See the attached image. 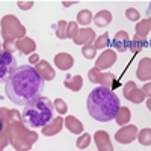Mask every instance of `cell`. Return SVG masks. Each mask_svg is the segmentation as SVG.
I'll return each mask as SVG.
<instances>
[{"instance_id":"52a82bcc","label":"cell","mask_w":151,"mask_h":151,"mask_svg":"<svg viewBox=\"0 0 151 151\" xmlns=\"http://www.w3.org/2000/svg\"><path fill=\"white\" fill-rule=\"evenodd\" d=\"M122 94L125 97V100H129L130 103H134V104H141L145 101V94L141 88H137V85L134 82H127L124 86H122Z\"/></svg>"},{"instance_id":"f546056e","label":"cell","mask_w":151,"mask_h":151,"mask_svg":"<svg viewBox=\"0 0 151 151\" xmlns=\"http://www.w3.org/2000/svg\"><path fill=\"white\" fill-rule=\"evenodd\" d=\"M109 42H110L109 33L106 32V33H103V35L97 36V40H95V42H94V47H95L97 50H106L107 45H109Z\"/></svg>"},{"instance_id":"603a6c76","label":"cell","mask_w":151,"mask_h":151,"mask_svg":"<svg viewBox=\"0 0 151 151\" xmlns=\"http://www.w3.org/2000/svg\"><path fill=\"white\" fill-rule=\"evenodd\" d=\"M145 45H147V38H142V36L134 33V36L132 38V41H130V48L129 50L132 53L137 55L139 52H142V48H145Z\"/></svg>"},{"instance_id":"83f0119b","label":"cell","mask_w":151,"mask_h":151,"mask_svg":"<svg viewBox=\"0 0 151 151\" xmlns=\"http://www.w3.org/2000/svg\"><path fill=\"white\" fill-rule=\"evenodd\" d=\"M137 142L144 147H150L151 145V129H142L137 133Z\"/></svg>"},{"instance_id":"ab89813d","label":"cell","mask_w":151,"mask_h":151,"mask_svg":"<svg viewBox=\"0 0 151 151\" xmlns=\"http://www.w3.org/2000/svg\"><path fill=\"white\" fill-rule=\"evenodd\" d=\"M40 60H41V59H40V56H38L36 53H33V55H30V56H29V64H30V65H33V67H35Z\"/></svg>"},{"instance_id":"5bb4252c","label":"cell","mask_w":151,"mask_h":151,"mask_svg":"<svg viewBox=\"0 0 151 151\" xmlns=\"http://www.w3.org/2000/svg\"><path fill=\"white\" fill-rule=\"evenodd\" d=\"M136 77L141 82H151V58H142L136 68Z\"/></svg>"},{"instance_id":"f1b7e54d","label":"cell","mask_w":151,"mask_h":151,"mask_svg":"<svg viewBox=\"0 0 151 151\" xmlns=\"http://www.w3.org/2000/svg\"><path fill=\"white\" fill-rule=\"evenodd\" d=\"M88 79H89L91 83H98L101 85V80H103V71H100L98 68H91L88 71Z\"/></svg>"},{"instance_id":"9a60e30c","label":"cell","mask_w":151,"mask_h":151,"mask_svg":"<svg viewBox=\"0 0 151 151\" xmlns=\"http://www.w3.org/2000/svg\"><path fill=\"white\" fill-rule=\"evenodd\" d=\"M35 70L38 71V74L41 76V79H42L44 82H50V80H53V79L56 77L55 68L50 65L47 60H42V59H41V60L35 65Z\"/></svg>"},{"instance_id":"e575fe53","label":"cell","mask_w":151,"mask_h":151,"mask_svg":"<svg viewBox=\"0 0 151 151\" xmlns=\"http://www.w3.org/2000/svg\"><path fill=\"white\" fill-rule=\"evenodd\" d=\"M125 17H127L129 21H137V23H139L141 14H139V11H137V9H134V8H129L127 11H125Z\"/></svg>"},{"instance_id":"3957f363","label":"cell","mask_w":151,"mask_h":151,"mask_svg":"<svg viewBox=\"0 0 151 151\" xmlns=\"http://www.w3.org/2000/svg\"><path fill=\"white\" fill-rule=\"evenodd\" d=\"M55 118V106L50 98L40 95L27 104H24L21 112V121L27 127H45V125Z\"/></svg>"},{"instance_id":"7c38bea8","label":"cell","mask_w":151,"mask_h":151,"mask_svg":"<svg viewBox=\"0 0 151 151\" xmlns=\"http://www.w3.org/2000/svg\"><path fill=\"white\" fill-rule=\"evenodd\" d=\"M130 36L129 33L125 32V30H118L115 33V36H113V47H115V50H118L119 53H124V52H127V50L130 48Z\"/></svg>"},{"instance_id":"d590c367","label":"cell","mask_w":151,"mask_h":151,"mask_svg":"<svg viewBox=\"0 0 151 151\" xmlns=\"http://www.w3.org/2000/svg\"><path fill=\"white\" fill-rule=\"evenodd\" d=\"M2 50L5 53H9L12 55L14 52H17V41H6L2 44Z\"/></svg>"},{"instance_id":"277c9868","label":"cell","mask_w":151,"mask_h":151,"mask_svg":"<svg viewBox=\"0 0 151 151\" xmlns=\"http://www.w3.org/2000/svg\"><path fill=\"white\" fill-rule=\"evenodd\" d=\"M9 144L15 148V151H30L33 144L38 141V133L33 129H29L23 121H14L5 127Z\"/></svg>"},{"instance_id":"ba28073f","label":"cell","mask_w":151,"mask_h":151,"mask_svg":"<svg viewBox=\"0 0 151 151\" xmlns=\"http://www.w3.org/2000/svg\"><path fill=\"white\" fill-rule=\"evenodd\" d=\"M137 130L136 125L133 124H127V125H122V127L115 133V141L119 144H132L133 141L137 139Z\"/></svg>"},{"instance_id":"d6986e66","label":"cell","mask_w":151,"mask_h":151,"mask_svg":"<svg viewBox=\"0 0 151 151\" xmlns=\"http://www.w3.org/2000/svg\"><path fill=\"white\" fill-rule=\"evenodd\" d=\"M64 86L68 88L70 91L73 92H79L83 86V77L80 74H76V76H67L65 80H64Z\"/></svg>"},{"instance_id":"1f68e13d","label":"cell","mask_w":151,"mask_h":151,"mask_svg":"<svg viewBox=\"0 0 151 151\" xmlns=\"http://www.w3.org/2000/svg\"><path fill=\"white\" fill-rule=\"evenodd\" d=\"M53 106H55V110L58 112V115H65L68 112V106L65 103V100H62V98H56L53 101Z\"/></svg>"},{"instance_id":"44dd1931","label":"cell","mask_w":151,"mask_h":151,"mask_svg":"<svg viewBox=\"0 0 151 151\" xmlns=\"http://www.w3.org/2000/svg\"><path fill=\"white\" fill-rule=\"evenodd\" d=\"M130 119H132V112H130V109L125 107V106H121L119 110H118V113H116V116H115L116 124L122 127V125H127V124L130 122Z\"/></svg>"},{"instance_id":"f35d334b","label":"cell","mask_w":151,"mask_h":151,"mask_svg":"<svg viewBox=\"0 0 151 151\" xmlns=\"http://www.w3.org/2000/svg\"><path fill=\"white\" fill-rule=\"evenodd\" d=\"M142 91H144V94H145L147 98H151V82H147L142 86Z\"/></svg>"},{"instance_id":"d4e9b609","label":"cell","mask_w":151,"mask_h":151,"mask_svg":"<svg viewBox=\"0 0 151 151\" xmlns=\"http://www.w3.org/2000/svg\"><path fill=\"white\" fill-rule=\"evenodd\" d=\"M92 21H94V15L89 9H82L77 14V24H80L83 27H88Z\"/></svg>"},{"instance_id":"8992f818","label":"cell","mask_w":151,"mask_h":151,"mask_svg":"<svg viewBox=\"0 0 151 151\" xmlns=\"http://www.w3.org/2000/svg\"><path fill=\"white\" fill-rule=\"evenodd\" d=\"M17 68V59L14 56L5 52L0 53V83H6Z\"/></svg>"},{"instance_id":"ac0fdd59","label":"cell","mask_w":151,"mask_h":151,"mask_svg":"<svg viewBox=\"0 0 151 151\" xmlns=\"http://www.w3.org/2000/svg\"><path fill=\"white\" fill-rule=\"evenodd\" d=\"M36 50V42L32 40V38L24 36L21 40L17 41V52H20L21 55H33Z\"/></svg>"},{"instance_id":"ffe728a7","label":"cell","mask_w":151,"mask_h":151,"mask_svg":"<svg viewBox=\"0 0 151 151\" xmlns=\"http://www.w3.org/2000/svg\"><path fill=\"white\" fill-rule=\"evenodd\" d=\"M94 23H95V26H98V27L109 26V24L112 23V12L107 11V9L98 11L97 14L94 15Z\"/></svg>"},{"instance_id":"d6a6232c","label":"cell","mask_w":151,"mask_h":151,"mask_svg":"<svg viewBox=\"0 0 151 151\" xmlns=\"http://www.w3.org/2000/svg\"><path fill=\"white\" fill-rule=\"evenodd\" d=\"M79 30H80V27H79L77 21H70L68 26H67V38H70V40H74L76 35L79 33Z\"/></svg>"},{"instance_id":"60d3db41","label":"cell","mask_w":151,"mask_h":151,"mask_svg":"<svg viewBox=\"0 0 151 151\" xmlns=\"http://www.w3.org/2000/svg\"><path fill=\"white\" fill-rule=\"evenodd\" d=\"M74 3H76V2H62V5H64L65 8H70V6L74 5Z\"/></svg>"},{"instance_id":"7bdbcfd3","label":"cell","mask_w":151,"mask_h":151,"mask_svg":"<svg viewBox=\"0 0 151 151\" xmlns=\"http://www.w3.org/2000/svg\"><path fill=\"white\" fill-rule=\"evenodd\" d=\"M5 127H3V122H2V119H0V132H2Z\"/></svg>"},{"instance_id":"836d02e7","label":"cell","mask_w":151,"mask_h":151,"mask_svg":"<svg viewBox=\"0 0 151 151\" xmlns=\"http://www.w3.org/2000/svg\"><path fill=\"white\" fill-rule=\"evenodd\" d=\"M0 119L3 122V127H6L8 124H11V109L0 107Z\"/></svg>"},{"instance_id":"4fadbf2b","label":"cell","mask_w":151,"mask_h":151,"mask_svg":"<svg viewBox=\"0 0 151 151\" xmlns=\"http://www.w3.org/2000/svg\"><path fill=\"white\" fill-rule=\"evenodd\" d=\"M64 118H62V116H55L52 121H50L47 125H45V127H42L41 129V133L44 134V136H56L58 133H60V130L62 129H64L65 127V124H64Z\"/></svg>"},{"instance_id":"4dcf8cb0","label":"cell","mask_w":151,"mask_h":151,"mask_svg":"<svg viewBox=\"0 0 151 151\" xmlns=\"http://www.w3.org/2000/svg\"><path fill=\"white\" fill-rule=\"evenodd\" d=\"M82 56L86 59H94L97 56V48L94 47V44H86L82 47Z\"/></svg>"},{"instance_id":"b9f144b4","label":"cell","mask_w":151,"mask_h":151,"mask_svg":"<svg viewBox=\"0 0 151 151\" xmlns=\"http://www.w3.org/2000/svg\"><path fill=\"white\" fill-rule=\"evenodd\" d=\"M145 104H147V107H148V110L151 112V98H148L147 101H145Z\"/></svg>"},{"instance_id":"ee69618b","label":"cell","mask_w":151,"mask_h":151,"mask_svg":"<svg viewBox=\"0 0 151 151\" xmlns=\"http://www.w3.org/2000/svg\"><path fill=\"white\" fill-rule=\"evenodd\" d=\"M150 12H151V3H150V8H148V14H150Z\"/></svg>"},{"instance_id":"484cf974","label":"cell","mask_w":151,"mask_h":151,"mask_svg":"<svg viewBox=\"0 0 151 151\" xmlns=\"http://www.w3.org/2000/svg\"><path fill=\"white\" fill-rule=\"evenodd\" d=\"M67 26H68V23L65 20H59L53 26V32L58 36V40H65L67 38Z\"/></svg>"},{"instance_id":"74e56055","label":"cell","mask_w":151,"mask_h":151,"mask_svg":"<svg viewBox=\"0 0 151 151\" xmlns=\"http://www.w3.org/2000/svg\"><path fill=\"white\" fill-rule=\"evenodd\" d=\"M17 6H18L21 11H29V9L33 6V2H32V0H27V2L20 0V2H17Z\"/></svg>"},{"instance_id":"7402d4cb","label":"cell","mask_w":151,"mask_h":151,"mask_svg":"<svg viewBox=\"0 0 151 151\" xmlns=\"http://www.w3.org/2000/svg\"><path fill=\"white\" fill-rule=\"evenodd\" d=\"M134 30H136V35H139V36H142V38H147L148 33L151 32V17L144 18V20H141L139 23H136Z\"/></svg>"},{"instance_id":"6da1fadb","label":"cell","mask_w":151,"mask_h":151,"mask_svg":"<svg viewBox=\"0 0 151 151\" xmlns=\"http://www.w3.org/2000/svg\"><path fill=\"white\" fill-rule=\"evenodd\" d=\"M42 89L44 80L32 65L18 67L5 83V94L15 104H27L30 100L40 97Z\"/></svg>"},{"instance_id":"4316f807","label":"cell","mask_w":151,"mask_h":151,"mask_svg":"<svg viewBox=\"0 0 151 151\" xmlns=\"http://www.w3.org/2000/svg\"><path fill=\"white\" fill-rule=\"evenodd\" d=\"M91 141H92V136L89 133H82L77 139H76V147L79 150H86L91 145Z\"/></svg>"},{"instance_id":"8d00e7d4","label":"cell","mask_w":151,"mask_h":151,"mask_svg":"<svg viewBox=\"0 0 151 151\" xmlns=\"http://www.w3.org/2000/svg\"><path fill=\"white\" fill-rule=\"evenodd\" d=\"M8 144H9V137H8L6 130L3 129L2 132H0V151H5V148L8 147Z\"/></svg>"},{"instance_id":"5b68a950","label":"cell","mask_w":151,"mask_h":151,"mask_svg":"<svg viewBox=\"0 0 151 151\" xmlns=\"http://www.w3.org/2000/svg\"><path fill=\"white\" fill-rule=\"evenodd\" d=\"M0 27H2V36L3 42L6 41H18L21 38L26 36V27L20 23V20L14 14H8L0 21Z\"/></svg>"},{"instance_id":"7a4b0ae2","label":"cell","mask_w":151,"mask_h":151,"mask_svg":"<svg viewBox=\"0 0 151 151\" xmlns=\"http://www.w3.org/2000/svg\"><path fill=\"white\" fill-rule=\"evenodd\" d=\"M119 103L121 101L115 91L106 86L94 88L86 98V107L89 115L100 122H109L115 119L121 107Z\"/></svg>"},{"instance_id":"30bf717a","label":"cell","mask_w":151,"mask_h":151,"mask_svg":"<svg viewBox=\"0 0 151 151\" xmlns=\"http://www.w3.org/2000/svg\"><path fill=\"white\" fill-rule=\"evenodd\" d=\"M95 40H97V35H95L94 29H91V27H82L73 41H74V44L83 47L86 44H94Z\"/></svg>"},{"instance_id":"9c48e42d","label":"cell","mask_w":151,"mask_h":151,"mask_svg":"<svg viewBox=\"0 0 151 151\" xmlns=\"http://www.w3.org/2000/svg\"><path fill=\"white\" fill-rule=\"evenodd\" d=\"M115 62H116V52H115V50H112V48H106L97 58L95 68H98L100 71H106L110 67H113Z\"/></svg>"},{"instance_id":"2e32d148","label":"cell","mask_w":151,"mask_h":151,"mask_svg":"<svg viewBox=\"0 0 151 151\" xmlns=\"http://www.w3.org/2000/svg\"><path fill=\"white\" fill-rule=\"evenodd\" d=\"M55 65L58 67V70L62 71H68L74 67V58L70 53H58L55 56Z\"/></svg>"},{"instance_id":"e0dca14e","label":"cell","mask_w":151,"mask_h":151,"mask_svg":"<svg viewBox=\"0 0 151 151\" xmlns=\"http://www.w3.org/2000/svg\"><path fill=\"white\" fill-rule=\"evenodd\" d=\"M65 121H64V124H65V129L70 132V133H73V134H77V136H80L82 133H85L83 130H85V127H83V122L80 121V119H77L76 116H73V115H68V116H65L64 118Z\"/></svg>"},{"instance_id":"8fae6325","label":"cell","mask_w":151,"mask_h":151,"mask_svg":"<svg viewBox=\"0 0 151 151\" xmlns=\"http://www.w3.org/2000/svg\"><path fill=\"white\" fill-rule=\"evenodd\" d=\"M94 142L98 151H113V145L110 142V136L104 130H98L94 133Z\"/></svg>"},{"instance_id":"f6af8a7d","label":"cell","mask_w":151,"mask_h":151,"mask_svg":"<svg viewBox=\"0 0 151 151\" xmlns=\"http://www.w3.org/2000/svg\"><path fill=\"white\" fill-rule=\"evenodd\" d=\"M3 52V50H2V42H0V53H2Z\"/></svg>"},{"instance_id":"cb8c5ba5","label":"cell","mask_w":151,"mask_h":151,"mask_svg":"<svg viewBox=\"0 0 151 151\" xmlns=\"http://www.w3.org/2000/svg\"><path fill=\"white\" fill-rule=\"evenodd\" d=\"M100 86H106V88H110V89H115L116 86H119V80L116 79L115 74H112L109 71H103V80H101V85Z\"/></svg>"}]
</instances>
